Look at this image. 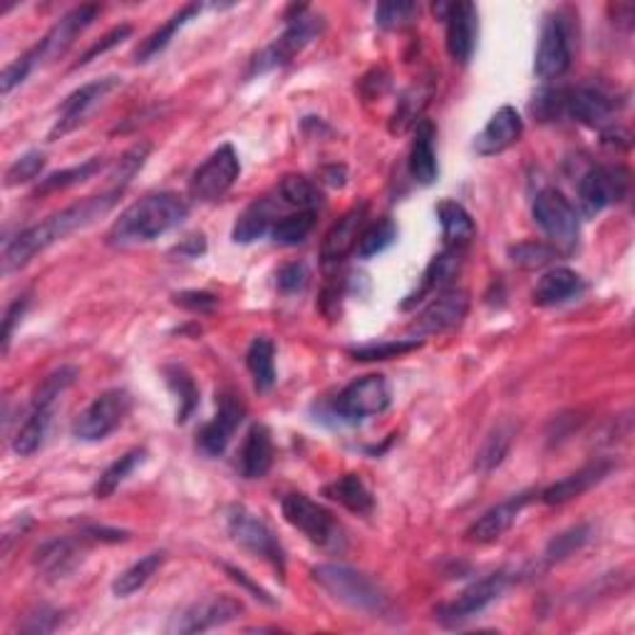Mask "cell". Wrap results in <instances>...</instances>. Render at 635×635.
Wrapping results in <instances>:
<instances>
[{
    "mask_svg": "<svg viewBox=\"0 0 635 635\" xmlns=\"http://www.w3.org/2000/svg\"><path fill=\"white\" fill-rule=\"evenodd\" d=\"M125 189H110V192L88 196L82 202L72 204L63 212L47 216L43 224L27 226L25 231H21L15 239L5 241L3 246V273H13L25 269L37 253H43L63 239H68L70 234L82 231L92 226L98 219H102L104 214H110L115 204L120 202V196Z\"/></svg>",
    "mask_w": 635,
    "mask_h": 635,
    "instance_id": "6da1fadb",
    "label": "cell"
},
{
    "mask_svg": "<svg viewBox=\"0 0 635 635\" xmlns=\"http://www.w3.org/2000/svg\"><path fill=\"white\" fill-rule=\"evenodd\" d=\"M186 216L189 204L184 196H179L174 192L149 194L120 214V219L112 224V229L107 234V243L120 246V249H125V246L151 243L157 241L159 236L177 229Z\"/></svg>",
    "mask_w": 635,
    "mask_h": 635,
    "instance_id": "7a4b0ae2",
    "label": "cell"
},
{
    "mask_svg": "<svg viewBox=\"0 0 635 635\" xmlns=\"http://www.w3.org/2000/svg\"><path fill=\"white\" fill-rule=\"evenodd\" d=\"M313 581L324 589L330 599L348 605L350 611L367 615H387L393 611L390 596L385 593L373 576L343 564H320L310 571Z\"/></svg>",
    "mask_w": 635,
    "mask_h": 635,
    "instance_id": "3957f363",
    "label": "cell"
},
{
    "mask_svg": "<svg viewBox=\"0 0 635 635\" xmlns=\"http://www.w3.org/2000/svg\"><path fill=\"white\" fill-rule=\"evenodd\" d=\"M320 31H324V18L313 15L308 5H291L286 15V31H283L279 41L263 47V50L251 60L249 78L288 65L303 47L313 41V37L320 35Z\"/></svg>",
    "mask_w": 635,
    "mask_h": 635,
    "instance_id": "277c9868",
    "label": "cell"
},
{
    "mask_svg": "<svg viewBox=\"0 0 635 635\" xmlns=\"http://www.w3.org/2000/svg\"><path fill=\"white\" fill-rule=\"evenodd\" d=\"M226 532H229L234 544H239L243 552L271 564L281 578L286 576V552H283L279 536L273 534V529L267 521L256 517L251 509L241 504L229 507V511H226Z\"/></svg>",
    "mask_w": 635,
    "mask_h": 635,
    "instance_id": "5b68a950",
    "label": "cell"
},
{
    "mask_svg": "<svg viewBox=\"0 0 635 635\" xmlns=\"http://www.w3.org/2000/svg\"><path fill=\"white\" fill-rule=\"evenodd\" d=\"M281 511L283 519H286L293 529H298L308 542L320 548H330V552L343 548V529H340L338 519L330 514L324 504H318V501H313L306 495H288L281 501Z\"/></svg>",
    "mask_w": 635,
    "mask_h": 635,
    "instance_id": "8992f818",
    "label": "cell"
},
{
    "mask_svg": "<svg viewBox=\"0 0 635 635\" xmlns=\"http://www.w3.org/2000/svg\"><path fill=\"white\" fill-rule=\"evenodd\" d=\"M534 222L542 229L552 246L562 253H571L581 236V222H578L576 206L558 192V189H544L538 192L532 206Z\"/></svg>",
    "mask_w": 635,
    "mask_h": 635,
    "instance_id": "52a82bcc",
    "label": "cell"
},
{
    "mask_svg": "<svg viewBox=\"0 0 635 635\" xmlns=\"http://www.w3.org/2000/svg\"><path fill=\"white\" fill-rule=\"evenodd\" d=\"M509 586H511L509 571L489 574L467 586L457 599L438 605L434 619H438L444 628H460V625H464L467 621L477 619L479 613H485L491 603H497L501 596L507 593Z\"/></svg>",
    "mask_w": 635,
    "mask_h": 635,
    "instance_id": "ba28073f",
    "label": "cell"
},
{
    "mask_svg": "<svg viewBox=\"0 0 635 635\" xmlns=\"http://www.w3.org/2000/svg\"><path fill=\"white\" fill-rule=\"evenodd\" d=\"M132 410V397L122 387H112L84 407L72 422V438L80 442H102L127 420Z\"/></svg>",
    "mask_w": 635,
    "mask_h": 635,
    "instance_id": "9c48e42d",
    "label": "cell"
},
{
    "mask_svg": "<svg viewBox=\"0 0 635 635\" xmlns=\"http://www.w3.org/2000/svg\"><path fill=\"white\" fill-rule=\"evenodd\" d=\"M393 405V390L385 375H365L340 390L333 402V415L340 422L358 424L383 415Z\"/></svg>",
    "mask_w": 635,
    "mask_h": 635,
    "instance_id": "30bf717a",
    "label": "cell"
},
{
    "mask_svg": "<svg viewBox=\"0 0 635 635\" xmlns=\"http://www.w3.org/2000/svg\"><path fill=\"white\" fill-rule=\"evenodd\" d=\"M558 107H562V120L568 117L578 125L603 132L613 127V117L623 107V102L603 88L581 84V88H558Z\"/></svg>",
    "mask_w": 635,
    "mask_h": 635,
    "instance_id": "8fae6325",
    "label": "cell"
},
{
    "mask_svg": "<svg viewBox=\"0 0 635 635\" xmlns=\"http://www.w3.org/2000/svg\"><path fill=\"white\" fill-rule=\"evenodd\" d=\"M631 189V172L623 165L591 167L578 182V204L586 216H599L613 204H621Z\"/></svg>",
    "mask_w": 635,
    "mask_h": 635,
    "instance_id": "7c38bea8",
    "label": "cell"
},
{
    "mask_svg": "<svg viewBox=\"0 0 635 635\" xmlns=\"http://www.w3.org/2000/svg\"><path fill=\"white\" fill-rule=\"evenodd\" d=\"M571 68V25L564 13H552L542 25L538 35L534 72L538 80L554 82Z\"/></svg>",
    "mask_w": 635,
    "mask_h": 635,
    "instance_id": "4fadbf2b",
    "label": "cell"
},
{
    "mask_svg": "<svg viewBox=\"0 0 635 635\" xmlns=\"http://www.w3.org/2000/svg\"><path fill=\"white\" fill-rule=\"evenodd\" d=\"M239 177H241L239 155H236V149L231 145H222L219 149L212 151L206 162L192 174L189 194H192L196 202L204 204L219 202Z\"/></svg>",
    "mask_w": 635,
    "mask_h": 635,
    "instance_id": "5bb4252c",
    "label": "cell"
},
{
    "mask_svg": "<svg viewBox=\"0 0 635 635\" xmlns=\"http://www.w3.org/2000/svg\"><path fill=\"white\" fill-rule=\"evenodd\" d=\"M120 84H122V78L110 75V78L88 82V84H82V88L75 90L72 94H68L65 102L60 104L58 120H55V125L50 129V135H47V139L58 141L65 135H70V132L78 129L82 122L88 120L104 100H107V94H112L120 88Z\"/></svg>",
    "mask_w": 635,
    "mask_h": 635,
    "instance_id": "9a60e30c",
    "label": "cell"
},
{
    "mask_svg": "<svg viewBox=\"0 0 635 635\" xmlns=\"http://www.w3.org/2000/svg\"><path fill=\"white\" fill-rule=\"evenodd\" d=\"M434 15H440L447 27V53L454 63L467 65L477 50L479 35V13L477 5L460 0V3H438Z\"/></svg>",
    "mask_w": 635,
    "mask_h": 635,
    "instance_id": "2e32d148",
    "label": "cell"
},
{
    "mask_svg": "<svg viewBox=\"0 0 635 635\" xmlns=\"http://www.w3.org/2000/svg\"><path fill=\"white\" fill-rule=\"evenodd\" d=\"M246 417V405L241 402V397L224 390L216 400V415L214 420H208L202 430L196 434V447L206 457H219V454L226 452L229 442L234 438V432L241 428Z\"/></svg>",
    "mask_w": 635,
    "mask_h": 635,
    "instance_id": "e0dca14e",
    "label": "cell"
},
{
    "mask_svg": "<svg viewBox=\"0 0 635 635\" xmlns=\"http://www.w3.org/2000/svg\"><path fill=\"white\" fill-rule=\"evenodd\" d=\"M243 613V603L229 593H216L208 596L204 601H196L194 605L177 615V621L172 623V633H204L214 628H224L234 621H239Z\"/></svg>",
    "mask_w": 635,
    "mask_h": 635,
    "instance_id": "ac0fdd59",
    "label": "cell"
},
{
    "mask_svg": "<svg viewBox=\"0 0 635 635\" xmlns=\"http://www.w3.org/2000/svg\"><path fill=\"white\" fill-rule=\"evenodd\" d=\"M469 313V296L464 291H442L417 313L412 330L417 336H440L457 328Z\"/></svg>",
    "mask_w": 635,
    "mask_h": 635,
    "instance_id": "d6986e66",
    "label": "cell"
},
{
    "mask_svg": "<svg viewBox=\"0 0 635 635\" xmlns=\"http://www.w3.org/2000/svg\"><path fill=\"white\" fill-rule=\"evenodd\" d=\"M534 499V491H519V495L499 501L497 507L487 509L474 524L467 529V542L472 544H495L504 536L511 526L517 524L521 511Z\"/></svg>",
    "mask_w": 635,
    "mask_h": 635,
    "instance_id": "ffe728a7",
    "label": "cell"
},
{
    "mask_svg": "<svg viewBox=\"0 0 635 635\" xmlns=\"http://www.w3.org/2000/svg\"><path fill=\"white\" fill-rule=\"evenodd\" d=\"M100 15V5H78L72 8L70 13H65L58 23L50 27L41 43H37V53H41V65L43 63H55L60 60L65 53L70 50L72 43L78 41V35L90 27L94 18Z\"/></svg>",
    "mask_w": 635,
    "mask_h": 635,
    "instance_id": "44dd1931",
    "label": "cell"
},
{
    "mask_svg": "<svg viewBox=\"0 0 635 635\" xmlns=\"http://www.w3.org/2000/svg\"><path fill=\"white\" fill-rule=\"evenodd\" d=\"M613 469H615V464L611 460H603V457L593 460L586 464V467L568 474V477L554 481V485L546 487L538 497H542V501L548 507L568 504V501L583 497L586 491H591L596 485H601L605 477H611Z\"/></svg>",
    "mask_w": 635,
    "mask_h": 635,
    "instance_id": "7402d4cb",
    "label": "cell"
},
{
    "mask_svg": "<svg viewBox=\"0 0 635 635\" xmlns=\"http://www.w3.org/2000/svg\"><path fill=\"white\" fill-rule=\"evenodd\" d=\"M521 135H524V120H521V115L511 104H504V107L491 115L485 129L474 137V151H477L479 157L501 155V151L514 147Z\"/></svg>",
    "mask_w": 635,
    "mask_h": 635,
    "instance_id": "603a6c76",
    "label": "cell"
},
{
    "mask_svg": "<svg viewBox=\"0 0 635 635\" xmlns=\"http://www.w3.org/2000/svg\"><path fill=\"white\" fill-rule=\"evenodd\" d=\"M462 253L457 249H444L442 253L434 256L430 261V267L424 269L422 279H420V286H417L410 296L402 301V310H412L420 306L422 301H428L432 296H438V293L447 291L450 283L457 279L460 267H462Z\"/></svg>",
    "mask_w": 635,
    "mask_h": 635,
    "instance_id": "cb8c5ba5",
    "label": "cell"
},
{
    "mask_svg": "<svg viewBox=\"0 0 635 635\" xmlns=\"http://www.w3.org/2000/svg\"><path fill=\"white\" fill-rule=\"evenodd\" d=\"M367 226V204L360 202L350 212H345L340 219L330 226L326 234L324 246H320V256L326 263H340L350 251H355L360 234Z\"/></svg>",
    "mask_w": 635,
    "mask_h": 635,
    "instance_id": "d4e9b609",
    "label": "cell"
},
{
    "mask_svg": "<svg viewBox=\"0 0 635 635\" xmlns=\"http://www.w3.org/2000/svg\"><path fill=\"white\" fill-rule=\"evenodd\" d=\"M438 129L432 120H420L415 125V139L410 149V174L417 184L430 186L438 182L440 165H438Z\"/></svg>",
    "mask_w": 635,
    "mask_h": 635,
    "instance_id": "484cf974",
    "label": "cell"
},
{
    "mask_svg": "<svg viewBox=\"0 0 635 635\" xmlns=\"http://www.w3.org/2000/svg\"><path fill=\"white\" fill-rule=\"evenodd\" d=\"M84 542H90L84 534H80V538H53L37 548L35 568L45 578H65L80 564Z\"/></svg>",
    "mask_w": 635,
    "mask_h": 635,
    "instance_id": "4316f807",
    "label": "cell"
},
{
    "mask_svg": "<svg viewBox=\"0 0 635 635\" xmlns=\"http://www.w3.org/2000/svg\"><path fill=\"white\" fill-rule=\"evenodd\" d=\"M283 202L271 196L256 199L251 206L243 208V214L236 219L231 239L234 243H253L263 239V236L271 234L273 224L279 222V208Z\"/></svg>",
    "mask_w": 635,
    "mask_h": 635,
    "instance_id": "83f0119b",
    "label": "cell"
},
{
    "mask_svg": "<svg viewBox=\"0 0 635 635\" xmlns=\"http://www.w3.org/2000/svg\"><path fill=\"white\" fill-rule=\"evenodd\" d=\"M583 288H586V283L574 269L556 267L538 279L534 288V303L542 308L562 306V303H568L581 296Z\"/></svg>",
    "mask_w": 635,
    "mask_h": 635,
    "instance_id": "f1b7e54d",
    "label": "cell"
},
{
    "mask_svg": "<svg viewBox=\"0 0 635 635\" xmlns=\"http://www.w3.org/2000/svg\"><path fill=\"white\" fill-rule=\"evenodd\" d=\"M273 464V434L267 424H253L239 452V469L246 479H263Z\"/></svg>",
    "mask_w": 635,
    "mask_h": 635,
    "instance_id": "f546056e",
    "label": "cell"
},
{
    "mask_svg": "<svg viewBox=\"0 0 635 635\" xmlns=\"http://www.w3.org/2000/svg\"><path fill=\"white\" fill-rule=\"evenodd\" d=\"M438 219L442 226L444 249L464 251L477 236V224H474L472 214L454 199H444L438 204Z\"/></svg>",
    "mask_w": 635,
    "mask_h": 635,
    "instance_id": "4dcf8cb0",
    "label": "cell"
},
{
    "mask_svg": "<svg viewBox=\"0 0 635 635\" xmlns=\"http://www.w3.org/2000/svg\"><path fill=\"white\" fill-rule=\"evenodd\" d=\"M55 415V405L45 402H31V412L21 424V430L13 438V452L18 457H31L45 444L47 432H50Z\"/></svg>",
    "mask_w": 635,
    "mask_h": 635,
    "instance_id": "1f68e13d",
    "label": "cell"
},
{
    "mask_svg": "<svg viewBox=\"0 0 635 635\" xmlns=\"http://www.w3.org/2000/svg\"><path fill=\"white\" fill-rule=\"evenodd\" d=\"M324 495L330 501H338V504L345 507L348 511H353L358 517H370L375 509L373 491H370L365 481L360 479V474H343V477L330 481L324 489Z\"/></svg>",
    "mask_w": 635,
    "mask_h": 635,
    "instance_id": "d6a6232c",
    "label": "cell"
},
{
    "mask_svg": "<svg viewBox=\"0 0 635 635\" xmlns=\"http://www.w3.org/2000/svg\"><path fill=\"white\" fill-rule=\"evenodd\" d=\"M202 8H204L202 3H189L182 8V11H177L172 18H169L162 27H157V31L151 33L147 41H141V45L137 47V53H135L137 63H149L151 58H157L159 53L167 50L169 43L174 41V35L182 31L189 21H194V18L202 13Z\"/></svg>",
    "mask_w": 635,
    "mask_h": 635,
    "instance_id": "836d02e7",
    "label": "cell"
},
{
    "mask_svg": "<svg viewBox=\"0 0 635 635\" xmlns=\"http://www.w3.org/2000/svg\"><path fill=\"white\" fill-rule=\"evenodd\" d=\"M246 367H249L259 393H269L276 385V345L271 338H253V343L246 350Z\"/></svg>",
    "mask_w": 635,
    "mask_h": 635,
    "instance_id": "e575fe53",
    "label": "cell"
},
{
    "mask_svg": "<svg viewBox=\"0 0 635 635\" xmlns=\"http://www.w3.org/2000/svg\"><path fill=\"white\" fill-rule=\"evenodd\" d=\"M165 562H167V552H151L147 556H141L139 562L125 568V571L112 581V593H115L117 599H129V596H135L137 591L145 589L151 578L157 576V571L165 566Z\"/></svg>",
    "mask_w": 635,
    "mask_h": 635,
    "instance_id": "d590c367",
    "label": "cell"
},
{
    "mask_svg": "<svg viewBox=\"0 0 635 635\" xmlns=\"http://www.w3.org/2000/svg\"><path fill=\"white\" fill-rule=\"evenodd\" d=\"M514 438H517L514 424L511 422L497 424V428L487 434V440L481 442V447L477 452V460H474V469L481 472V474H489V472H495L497 467H501L504 460L509 457Z\"/></svg>",
    "mask_w": 635,
    "mask_h": 635,
    "instance_id": "8d00e7d4",
    "label": "cell"
},
{
    "mask_svg": "<svg viewBox=\"0 0 635 635\" xmlns=\"http://www.w3.org/2000/svg\"><path fill=\"white\" fill-rule=\"evenodd\" d=\"M104 157H92L88 162L82 165H75L68 169H60V172H53L47 174L45 179H41V184L35 186V196H47V194H55V192H65V189H72L78 184H84L88 179L98 177L102 169H104Z\"/></svg>",
    "mask_w": 635,
    "mask_h": 635,
    "instance_id": "74e56055",
    "label": "cell"
},
{
    "mask_svg": "<svg viewBox=\"0 0 635 635\" xmlns=\"http://www.w3.org/2000/svg\"><path fill=\"white\" fill-rule=\"evenodd\" d=\"M145 460H147V450H141V447L129 450L127 454H122L120 460L112 462L110 467L100 474L98 485H94V497L107 499V497L115 495V491L122 485H125L129 474L135 472L137 467H141V464H145Z\"/></svg>",
    "mask_w": 635,
    "mask_h": 635,
    "instance_id": "f35d334b",
    "label": "cell"
},
{
    "mask_svg": "<svg viewBox=\"0 0 635 635\" xmlns=\"http://www.w3.org/2000/svg\"><path fill=\"white\" fill-rule=\"evenodd\" d=\"M165 381L169 385V390L177 395V402H179L177 422L184 424L199 407V387L194 383V377L182 365H167L165 367Z\"/></svg>",
    "mask_w": 635,
    "mask_h": 635,
    "instance_id": "ab89813d",
    "label": "cell"
},
{
    "mask_svg": "<svg viewBox=\"0 0 635 635\" xmlns=\"http://www.w3.org/2000/svg\"><path fill=\"white\" fill-rule=\"evenodd\" d=\"M279 199L286 206H293L296 212H318L324 206V194L316 182H310L308 177L291 174L279 186Z\"/></svg>",
    "mask_w": 635,
    "mask_h": 635,
    "instance_id": "60d3db41",
    "label": "cell"
},
{
    "mask_svg": "<svg viewBox=\"0 0 635 635\" xmlns=\"http://www.w3.org/2000/svg\"><path fill=\"white\" fill-rule=\"evenodd\" d=\"M593 536V526L591 524H576L571 529H566L558 536H554L552 542H548L546 552L542 556V564L544 568H552L556 564L566 562V558H571L574 554L581 552V548L591 542Z\"/></svg>",
    "mask_w": 635,
    "mask_h": 635,
    "instance_id": "b9f144b4",
    "label": "cell"
},
{
    "mask_svg": "<svg viewBox=\"0 0 635 635\" xmlns=\"http://www.w3.org/2000/svg\"><path fill=\"white\" fill-rule=\"evenodd\" d=\"M313 226H316V212H293L281 216V219L273 224L269 236L276 246H298L308 239Z\"/></svg>",
    "mask_w": 635,
    "mask_h": 635,
    "instance_id": "7bdbcfd3",
    "label": "cell"
},
{
    "mask_svg": "<svg viewBox=\"0 0 635 635\" xmlns=\"http://www.w3.org/2000/svg\"><path fill=\"white\" fill-rule=\"evenodd\" d=\"M422 348V340L417 338H400V340H385V343H370L360 348H350L348 355L360 363H377V360H393L402 358L407 353Z\"/></svg>",
    "mask_w": 635,
    "mask_h": 635,
    "instance_id": "ee69618b",
    "label": "cell"
},
{
    "mask_svg": "<svg viewBox=\"0 0 635 635\" xmlns=\"http://www.w3.org/2000/svg\"><path fill=\"white\" fill-rule=\"evenodd\" d=\"M397 241V226L393 219H381L367 224L363 234H360L355 251L360 259H373V256L383 253L390 249V246Z\"/></svg>",
    "mask_w": 635,
    "mask_h": 635,
    "instance_id": "f6af8a7d",
    "label": "cell"
},
{
    "mask_svg": "<svg viewBox=\"0 0 635 635\" xmlns=\"http://www.w3.org/2000/svg\"><path fill=\"white\" fill-rule=\"evenodd\" d=\"M558 251L556 246L552 243H544V241H524V243H517L509 249V259L514 267L519 269H544L552 263L554 259H558Z\"/></svg>",
    "mask_w": 635,
    "mask_h": 635,
    "instance_id": "bcb514c9",
    "label": "cell"
},
{
    "mask_svg": "<svg viewBox=\"0 0 635 635\" xmlns=\"http://www.w3.org/2000/svg\"><path fill=\"white\" fill-rule=\"evenodd\" d=\"M80 377V370L75 365H63L50 373L43 381V385L37 387L33 395V402H45V405H58L60 395L75 385V381Z\"/></svg>",
    "mask_w": 635,
    "mask_h": 635,
    "instance_id": "7dc6e473",
    "label": "cell"
},
{
    "mask_svg": "<svg viewBox=\"0 0 635 635\" xmlns=\"http://www.w3.org/2000/svg\"><path fill=\"white\" fill-rule=\"evenodd\" d=\"M420 13V5L407 3V0H390V3H381L375 8V23L383 31H400V27L410 25L412 18Z\"/></svg>",
    "mask_w": 635,
    "mask_h": 635,
    "instance_id": "c3c4849f",
    "label": "cell"
},
{
    "mask_svg": "<svg viewBox=\"0 0 635 635\" xmlns=\"http://www.w3.org/2000/svg\"><path fill=\"white\" fill-rule=\"evenodd\" d=\"M45 155L41 149H33V151H25L23 157H18L15 162L8 167L5 172V186H18V184H27V182H35L41 172L45 169Z\"/></svg>",
    "mask_w": 635,
    "mask_h": 635,
    "instance_id": "681fc988",
    "label": "cell"
},
{
    "mask_svg": "<svg viewBox=\"0 0 635 635\" xmlns=\"http://www.w3.org/2000/svg\"><path fill=\"white\" fill-rule=\"evenodd\" d=\"M37 65H41V53H37V47H31V50L21 55L15 63L8 65L3 75H0V92L11 94L18 84H23L27 80V75H31Z\"/></svg>",
    "mask_w": 635,
    "mask_h": 635,
    "instance_id": "f907efd6",
    "label": "cell"
},
{
    "mask_svg": "<svg viewBox=\"0 0 635 635\" xmlns=\"http://www.w3.org/2000/svg\"><path fill=\"white\" fill-rule=\"evenodd\" d=\"M149 151H151V147L147 145V141H141V145H135L120 157L115 172H112V179L117 182V189H125L129 184V179H135L139 169L145 167Z\"/></svg>",
    "mask_w": 635,
    "mask_h": 635,
    "instance_id": "816d5d0a",
    "label": "cell"
},
{
    "mask_svg": "<svg viewBox=\"0 0 635 635\" xmlns=\"http://www.w3.org/2000/svg\"><path fill=\"white\" fill-rule=\"evenodd\" d=\"M63 621V613L50 609V605H41V609H35L25 615V621L21 623V633L27 635H45V633H53L58 628Z\"/></svg>",
    "mask_w": 635,
    "mask_h": 635,
    "instance_id": "f5cc1de1",
    "label": "cell"
},
{
    "mask_svg": "<svg viewBox=\"0 0 635 635\" xmlns=\"http://www.w3.org/2000/svg\"><path fill=\"white\" fill-rule=\"evenodd\" d=\"M308 279H310V273L306 269V263L293 261V263H286V267H281V271L276 273V286L281 293L293 296V293H301L308 286Z\"/></svg>",
    "mask_w": 635,
    "mask_h": 635,
    "instance_id": "db71d44e",
    "label": "cell"
},
{
    "mask_svg": "<svg viewBox=\"0 0 635 635\" xmlns=\"http://www.w3.org/2000/svg\"><path fill=\"white\" fill-rule=\"evenodd\" d=\"M174 303L179 308H184L189 313H196V316H208L219 306V298L208 291H182L174 293Z\"/></svg>",
    "mask_w": 635,
    "mask_h": 635,
    "instance_id": "11a10c76",
    "label": "cell"
},
{
    "mask_svg": "<svg viewBox=\"0 0 635 635\" xmlns=\"http://www.w3.org/2000/svg\"><path fill=\"white\" fill-rule=\"evenodd\" d=\"M129 35H132V25H117V27H112V31H110L107 35L100 37L98 43H94L92 47H88V50H84L82 58H80L78 63H75V68H82V65H88V63H92L94 58H100V55L112 50V47H117L120 43H125Z\"/></svg>",
    "mask_w": 635,
    "mask_h": 635,
    "instance_id": "9f6ffc18",
    "label": "cell"
},
{
    "mask_svg": "<svg viewBox=\"0 0 635 635\" xmlns=\"http://www.w3.org/2000/svg\"><path fill=\"white\" fill-rule=\"evenodd\" d=\"M27 306H31V296H18V298L11 303V306H8L5 318H3V353H8V350H11L13 333H15L18 324H21V320H23Z\"/></svg>",
    "mask_w": 635,
    "mask_h": 635,
    "instance_id": "6f0895ef",
    "label": "cell"
},
{
    "mask_svg": "<svg viewBox=\"0 0 635 635\" xmlns=\"http://www.w3.org/2000/svg\"><path fill=\"white\" fill-rule=\"evenodd\" d=\"M224 571H226V574H229V576L234 578V581H236V583H241V586H243V589H246V591H251V593H253V599H256V601H261V603H267V605H276V601H273V599H271V593H269L267 589H261V586H259V583H253V581H251V578H249V576H246V574L241 571V568H236V566H229V564H224Z\"/></svg>",
    "mask_w": 635,
    "mask_h": 635,
    "instance_id": "680465c9",
    "label": "cell"
},
{
    "mask_svg": "<svg viewBox=\"0 0 635 635\" xmlns=\"http://www.w3.org/2000/svg\"><path fill=\"white\" fill-rule=\"evenodd\" d=\"M611 15H613V23L623 27V31H631L633 27V18H635V8L633 3H615L609 8Z\"/></svg>",
    "mask_w": 635,
    "mask_h": 635,
    "instance_id": "91938a15",
    "label": "cell"
},
{
    "mask_svg": "<svg viewBox=\"0 0 635 635\" xmlns=\"http://www.w3.org/2000/svg\"><path fill=\"white\" fill-rule=\"evenodd\" d=\"M204 251H206V241H204L202 234L189 236L182 246H177V253L186 256V259H196V256H202Z\"/></svg>",
    "mask_w": 635,
    "mask_h": 635,
    "instance_id": "94428289",
    "label": "cell"
},
{
    "mask_svg": "<svg viewBox=\"0 0 635 635\" xmlns=\"http://www.w3.org/2000/svg\"><path fill=\"white\" fill-rule=\"evenodd\" d=\"M345 167H338V165H333V167H328L326 172H324V182L326 184H330V186H343L345 184Z\"/></svg>",
    "mask_w": 635,
    "mask_h": 635,
    "instance_id": "6125c7cd",
    "label": "cell"
}]
</instances>
